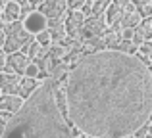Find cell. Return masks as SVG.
<instances>
[{"label":"cell","mask_w":152,"mask_h":138,"mask_svg":"<svg viewBox=\"0 0 152 138\" xmlns=\"http://www.w3.org/2000/svg\"><path fill=\"white\" fill-rule=\"evenodd\" d=\"M29 4H33V6L37 8V6H41V4H42V0H29Z\"/></svg>","instance_id":"27"},{"label":"cell","mask_w":152,"mask_h":138,"mask_svg":"<svg viewBox=\"0 0 152 138\" xmlns=\"http://www.w3.org/2000/svg\"><path fill=\"white\" fill-rule=\"evenodd\" d=\"M110 2L112 0H94V2L91 4V15H102Z\"/></svg>","instance_id":"17"},{"label":"cell","mask_w":152,"mask_h":138,"mask_svg":"<svg viewBox=\"0 0 152 138\" xmlns=\"http://www.w3.org/2000/svg\"><path fill=\"white\" fill-rule=\"evenodd\" d=\"M8 2H10V0H0V8H4V6H6Z\"/></svg>","instance_id":"29"},{"label":"cell","mask_w":152,"mask_h":138,"mask_svg":"<svg viewBox=\"0 0 152 138\" xmlns=\"http://www.w3.org/2000/svg\"><path fill=\"white\" fill-rule=\"evenodd\" d=\"M27 65H29V58H27L25 54H21V52L6 54V65H4V71L15 73V75H23Z\"/></svg>","instance_id":"6"},{"label":"cell","mask_w":152,"mask_h":138,"mask_svg":"<svg viewBox=\"0 0 152 138\" xmlns=\"http://www.w3.org/2000/svg\"><path fill=\"white\" fill-rule=\"evenodd\" d=\"M37 75H39V67L33 64V61H29V65L25 67V73H23V77H33V79H37Z\"/></svg>","instance_id":"21"},{"label":"cell","mask_w":152,"mask_h":138,"mask_svg":"<svg viewBox=\"0 0 152 138\" xmlns=\"http://www.w3.org/2000/svg\"><path fill=\"white\" fill-rule=\"evenodd\" d=\"M23 105V98L18 94H0V111L15 113Z\"/></svg>","instance_id":"9"},{"label":"cell","mask_w":152,"mask_h":138,"mask_svg":"<svg viewBox=\"0 0 152 138\" xmlns=\"http://www.w3.org/2000/svg\"><path fill=\"white\" fill-rule=\"evenodd\" d=\"M2 19H4V23H12V21H15V19H19V6L14 2V0H10V2L6 4V6L2 8Z\"/></svg>","instance_id":"13"},{"label":"cell","mask_w":152,"mask_h":138,"mask_svg":"<svg viewBox=\"0 0 152 138\" xmlns=\"http://www.w3.org/2000/svg\"><path fill=\"white\" fill-rule=\"evenodd\" d=\"M66 119L89 138H121L148 123L152 71L137 54H83L64 79Z\"/></svg>","instance_id":"1"},{"label":"cell","mask_w":152,"mask_h":138,"mask_svg":"<svg viewBox=\"0 0 152 138\" xmlns=\"http://www.w3.org/2000/svg\"><path fill=\"white\" fill-rule=\"evenodd\" d=\"M37 8H39L37 12H41L46 19H60L66 15V10H67L66 0H42V4Z\"/></svg>","instance_id":"4"},{"label":"cell","mask_w":152,"mask_h":138,"mask_svg":"<svg viewBox=\"0 0 152 138\" xmlns=\"http://www.w3.org/2000/svg\"><path fill=\"white\" fill-rule=\"evenodd\" d=\"M137 14L142 17H150L152 15V0H142L141 4L137 6Z\"/></svg>","instance_id":"18"},{"label":"cell","mask_w":152,"mask_h":138,"mask_svg":"<svg viewBox=\"0 0 152 138\" xmlns=\"http://www.w3.org/2000/svg\"><path fill=\"white\" fill-rule=\"evenodd\" d=\"M2 134H4V125H0V138H2Z\"/></svg>","instance_id":"31"},{"label":"cell","mask_w":152,"mask_h":138,"mask_svg":"<svg viewBox=\"0 0 152 138\" xmlns=\"http://www.w3.org/2000/svg\"><path fill=\"white\" fill-rule=\"evenodd\" d=\"M14 2H15V4H18V6H25V4H27V2H29V0H14Z\"/></svg>","instance_id":"28"},{"label":"cell","mask_w":152,"mask_h":138,"mask_svg":"<svg viewBox=\"0 0 152 138\" xmlns=\"http://www.w3.org/2000/svg\"><path fill=\"white\" fill-rule=\"evenodd\" d=\"M35 40H37L41 46H50V44H52V40H50V33H48V29L39 31V33L35 35Z\"/></svg>","instance_id":"19"},{"label":"cell","mask_w":152,"mask_h":138,"mask_svg":"<svg viewBox=\"0 0 152 138\" xmlns=\"http://www.w3.org/2000/svg\"><path fill=\"white\" fill-rule=\"evenodd\" d=\"M48 33H50V40L52 42H62L64 38L67 37V35H66V29H64V23L54 25V27H48Z\"/></svg>","instance_id":"15"},{"label":"cell","mask_w":152,"mask_h":138,"mask_svg":"<svg viewBox=\"0 0 152 138\" xmlns=\"http://www.w3.org/2000/svg\"><path fill=\"white\" fill-rule=\"evenodd\" d=\"M112 2H114V4H118V6H121V8H123V6H125L127 2H129V0H112Z\"/></svg>","instance_id":"26"},{"label":"cell","mask_w":152,"mask_h":138,"mask_svg":"<svg viewBox=\"0 0 152 138\" xmlns=\"http://www.w3.org/2000/svg\"><path fill=\"white\" fill-rule=\"evenodd\" d=\"M33 10H35V6H33V4H29V2H27L25 6H19V19H23L25 15H29Z\"/></svg>","instance_id":"22"},{"label":"cell","mask_w":152,"mask_h":138,"mask_svg":"<svg viewBox=\"0 0 152 138\" xmlns=\"http://www.w3.org/2000/svg\"><path fill=\"white\" fill-rule=\"evenodd\" d=\"M19 79H21V75L0 71V94H15Z\"/></svg>","instance_id":"8"},{"label":"cell","mask_w":152,"mask_h":138,"mask_svg":"<svg viewBox=\"0 0 152 138\" xmlns=\"http://www.w3.org/2000/svg\"><path fill=\"white\" fill-rule=\"evenodd\" d=\"M106 29L108 27H106V23H104L102 15H89V17H85V21H83V25H81L77 40L85 42L93 37H102V35L106 33Z\"/></svg>","instance_id":"3"},{"label":"cell","mask_w":152,"mask_h":138,"mask_svg":"<svg viewBox=\"0 0 152 138\" xmlns=\"http://www.w3.org/2000/svg\"><path fill=\"white\" fill-rule=\"evenodd\" d=\"M114 50H119V52H125V54H135L137 52V46L131 44V40H119Z\"/></svg>","instance_id":"20"},{"label":"cell","mask_w":152,"mask_h":138,"mask_svg":"<svg viewBox=\"0 0 152 138\" xmlns=\"http://www.w3.org/2000/svg\"><path fill=\"white\" fill-rule=\"evenodd\" d=\"M137 27L141 29V33H142V37H145V40H150V37H152V19H150V17H142L141 23H139Z\"/></svg>","instance_id":"16"},{"label":"cell","mask_w":152,"mask_h":138,"mask_svg":"<svg viewBox=\"0 0 152 138\" xmlns=\"http://www.w3.org/2000/svg\"><path fill=\"white\" fill-rule=\"evenodd\" d=\"M4 40H6V33H4L2 29H0V48H2V44H4Z\"/></svg>","instance_id":"25"},{"label":"cell","mask_w":152,"mask_h":138,"mask_svg":"<svg viewBox=\"0 0 152 138\" xmlns=\"http://www.w3.org/2000/svg\"><path fill=\"white\" fill-rule=\"evenodd\" d=\"M0 14H2V8H0Z\"/></svg>","instance_id":"33"},{"label":"cell","mask_w":152,"mask_h":138,"mask_svg":"<svg viewBox=\"0 0 152 138\" xmlns=\"http://www.w3.org/2000/svg\"><path fill=\"white\" fill-rule=\"evenodd\" d=\"M83 21H85V15L81 14V10H71L69 14L64 17V29H66V35H67V37L77 40Z\"/></svg>","instance_id":"5"},{"label":"cell","mask_w":152,"mask_h":138,"mask_svg":"<svg viewBox=\"0 0 152 138\" xmlns=\"http://www.w3.org/2000/svg\"><path fill=\"white\" fill-rule=\"evenodd\" d=\"M83 4H85V0H66V6L69 10H79Z\"/></svg>","instance_id":"23"},{"label":"cell","mask_w":152,"mask_h":138,"mask_svg":"<svg viewBox=\"0 0 152 138\" xmlns=\"http://www.w3.org/2000/svg\"><path fill=\"white\" fill-rule=\"evenodd\" d=\"M4 65H6V52L0 48V71H4Z\"/></svg>","instance_id":"24"},{"label":"cell","mask_w":152,"mask_h":138,"mask_svg":"<svg viewBox=\"0 0 152 138\" xmlns=\"http://www.w3.org/2000/svg\"><path fill=\"white\" fill-rule=\"evenodd\" d=\"M85 2H87V4H93V2H94V0H85Z\"/></svg>","instance_id":"32"},{"label":"cell","mask_w":152,"mask_h":138,"mask_svg":"<svg viewBox=\"0 0 152 138\" xmlns=\"http://www.w3.org/2000/svg\"><path fill=\"white\" fill-rule=\"evenodd\" d=\"M21 23H23V27H25V29L29 31L33 37L39 33V31L46 29V17L41 14V12H37V10H33L29 15H25Z\"/></svg>","instance_id":"7"},{"label":"cell","mask_w":152,"mask_h":138,"mask_svg":"<svg viewBox=\"0 0 152 138\" xmlns=\"http://www.w3.org/2000/svg\"><path fill=\"white\" fill-rule=\"evenodd\" d=\"M60 82L45 77L4 125L2 138H71V125L56 104Z\"/></svg>","instance_id":"2"},{"label":"cell","mask_w":152,"mask_h":138,"mask_svg":"<svg viewBox=\"0 0 152 138\" xmlns=\"http://www.w3.org/2000/svg\"><path fill=\"white\" fill-rule=\"evenodd\" d=\"M139 23H141V15L137 12H121V15H119L115 25L119 29H135Z\"/></svg>","instance_id":"11"},{"label":"cell","mask_w":152,"mask_h":138,"mask_svg":"<svg viewBox=\"0 0 152 138\" xmlns=\"http://www.w3.org/2000/svg\"><path fill=\"white\" fill-rule=\"evenodd\" d=\"M102 40H104V46H106V48H115V46H118V42L121 40V37H119V31L106 29V33L102 35Z\"/></svg>","instance_id":"14"},{"label":"cell","mask_w":152,"mask_h":138,"mask_svg":"<svg viewBox=\"0 0 152 138\" xmlns=\"http://www.w3.org/2000/svg\"><path fill=\"white\" fill-rule=\"evenodd\" d=\"M121 12H123L121 6H118V4H114V2L108 4L106 12L102 14V19H104V23H106V27L115 25V23H118V19H119V15H121Z\"/></svg>","instance_id":"12"},{"label":"cell","mask_w":152,"mask_h":138,"mask_svg":"<svg viewBox=\"0 0 152 138\" xmlns=\"http://www.w3.org/2000/svg\"><path fill=\"white\" fill-rule=\"evenodd\" d=\"M129 2H133V4H135V6H139V4H141V2H142V0H129Z\"/></svg>","instance_id":"30"},{"label":"cell","mask_w":152,"mask_h":138,"mask_svg":"<svg viewBox=\"0 0 152 138\" xmlns=\"http://www.w3.org/2000/svg\"><path fill=\"white\" fill-rule=\"evenodd\" d=\"M39 82H41L39 79H33V77H21V79H19V82H18V88H15V94H18V96H21L23 100H25V98L39 86Z\"/></svg>","instance_id":"10"}]
</instances>
